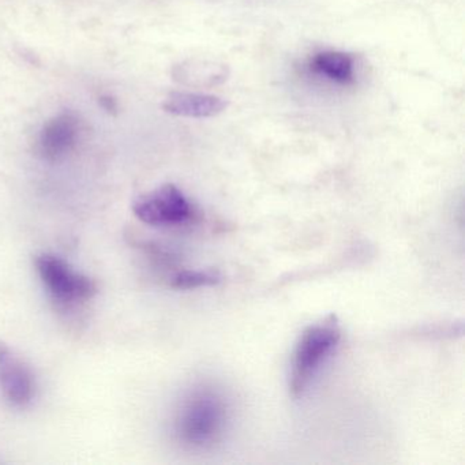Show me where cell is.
I'll return each mask as SVG.
<instances>
[{
	"label": "cell",
	"instance_id": "cell-1",
	"mask_svg": "<svg viewBox=\"0 0 465 465\" xmlns=\"http://www.w3.org/2000/svg\"><path fill=\"white\" fill-rule=\"evenodd\" d=\"M227 418V405L216 391H197L179 411L176 434L190 448H212L222 440Z\"/></svg>",
	"mask_w": 465,
	"mask_h": 465
},
{
	"label": "cell",
	"instance_id": "cell-2",
	"mask_svg": "<svg viewBox=\"0 0 465 465\" xmlns=\"http://www.w3.org/2000/svg\"><path fill=\"white\" fill-rule=\"evenodd\" d=\"M341 329L336 315L331 314L304 329L296 342L291 364L290 391L292 397L304 393L315 372L339 344Z\"/></svg>",
	"mask_w": 465,
	"mask_h": 465
},
{
	"label": "cell",
	"instance_id": "cell-3",
	"mask_svg": "<svg viewBox=\"0 0 465 465\" xmlns=\"http://www.w3.org/2000/svg\"><path fill=\"white\" fill-rule=\"evenodd\" d=\"M36 269L48 292L62 303L88 301L97 292L94 280L78 273L56 255L37 257Z\"/></svg>",
	"mask_w": 465,
	"mask_h": 465
},
{
	"label": "cell",
	"instance_id": "cell-4",
	"mask_svg": "<svg viewBox=\"0 0 465 465\" xmlns=\"http://www.w3.org/2000/svg\"><path fill=\"white\" fill-rule=\"evenodd\" d=\"M135 216L149 225H176L192 216V205L175 184H164L138 198L133 206Z\"/></svg>",
	"mask_w": 465,
	"mask_h": 465
},
{
	"label": "cell",
	"instance_id": "cell-5",
	"mask_svg": "<svg viewBox=\"0 0 465 465\" xmlns=\"http://www.w3.org/2000/svg\"><path fill=\"white\" fill-rule=\"evenodd\" d=\"M83 122L75 114L62 113L43 126L37 141V151L43 159L55 162L64 159L80 141Z\"/></svg>",
	"mask_w": 465,
	"mask_h": 465
},
{
	"label": "cell",
	"instance_id": "cell-6",
	"mask_svg": "<svg viewBox=\"0 0 465 465\" xmlns=\"http://www.w3.org/2000/svg\"><path fill=\"white\" fill-rule=\"evenodd\" d=\"M0 391L15 407H26L34 400L36 382L29 367L0 341Z\"/></svg>",
	"mask_w": 465,
	"mask_h": 465
},
{
	"label": "cell",
	"instance_id": "cell-7",
	"mask_svg": "<svg viewBox=\"0 0 465 465\" xmlns=\"http://www.w3.org/2000/svg\"><path fill=\"white\" fill-rule=\"evenodd\" d=\"M228 102L219 96L205 94L176 92L165 99L163 108L168 114L183 118H213L227 110Z\"/></svg>",
	"mask_w": 465,
	"mask_h": 465
},
{
	"label": "cell",
	"instance_id": "cell-8",
	"mask_svg": "<svg viewBox=\"0 0 465 465\" xmlns=\"http://www.w3.org/2000/svg\"><path fill=\"white\" fill-rule=\"evenodd\" d=\"M310 70L334 84L351 83L355 77V61L341 51H323L310 61Z\"/></svg>",
	"mask_w": 465,
	"mask_h": 465
},
{
	"label": "cell",
	"instance_id": "cell-9",
	"mask_svg": "<svg viewBox=\"0 0 465 465\" xmlns=\"http://www.w3.org/2000/svg\"><path fill=\"white\" fill-rule=\"evenodd\" d=\"M222 282V277L214 271H183L179 272L171 280V287L176 290H195L201 287H213Z\"/></svg>",
	"mask_w": 465,
	"mask_h": 465
}]
</instances>
